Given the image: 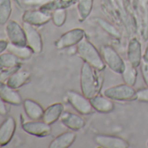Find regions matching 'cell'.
<instances>
[{"instance_id": "6da1fadb", "label": "cell", "mask_w": 148, "mask_h": 148, "mask_svg": "<svg viewBox=\"0 0 148 148\" xmlns=\"http://www.w3.org/2000/svg\"><path fill=\"white\" fill-rule=\"evenodd\" d=\"M98 70L91 66L89 64L84 62L80 72V88L81 92L88 99L99 93L102 85L103 78L98 73Z\"/></svg>"}, {"instance_id": "7a4b0ae2", "label": "cell", "mask_w": 148, "mask_h": 148, "mask_svg": "<svg viewBox=\"0 0 148 148\" xmlns=\"http://www.w3.org/2000/svg\"><path fill=\"white\" fill-rule=\"evenodd\" d=\"M77 52L84 62L89 64L96 70L101 71L106 68V64L102 58L100 52L97 50L86 38H84L77 45Z\"/></svg>"}, {"instance_id": "3957f363", "label": "cell", "mask_w": 148, "mask_h": 148, "mask_svg": "<svg viewBox=\"0 0 148 148\" xmlns=\"http://www.w3.org/2000/svg\"><path fill=\"white\" fill-rule=\"evenodd\" d=\"M100 54L106 65L116 74H121L125 68V61L111 45H103L100 48Z\"/></svg>"}, {"instance_id": "277c9868", "label": "cell", "mask_w": 148, "mask_h": 148, "mask_svg": "<svg viewBox=\"0 0 148 148\" xmlns=\"http://www.w3.org/2000/svg\"><path fill=\"white\" fill-rule=\"evenodd\" d=\"M113 101H132L136 100V91L133 86L125 83L106 88L103 93Z\"/></svg>"}, {"instance_id": "5b68a950", "label": "cell", "mask_w": 148, "mask_h": 148, "mask_svg": "<svg viewBox=\"0 0 148 148\" xmlns=\"http://www.w3.org/2000/svg\"><path fill=\"white\" fill-rule=\"evenodd\" d=\"M66 97L69 104L80 115H89L93 112L94 109L90 99L86 97L83 93L75 91H69L67 92Z\"/></svg>"}, {"instance_id": "8992f818", "label": "cell", "mask_w": 148, "mask_h": 148, "mask_svg": "<svg viewBox=\"0 0 148 148\" xmlns=\"http://www.w3.org/2000/svg\"><path fill=\"white\" fill-rule=\"evenodd\" d=\"M84 38L86 32L81 28H74L64 33L56 42L55 45L58 49H65L77 45Z\"/></svg>"}, {"instance_id": "52a82bcc", "label": "cell", "mask_w": 148, "mask_h": 148, "mask_svg": "<svg viewBox=\"0 0 148 148\" xmlns=\"http://www.w3.org/2000/svg\"><path fill=\"white\" fill-rule=\"evenodd\" d=\"M22 129L26 133L38 138H45L51 133V125L45 123L42 119H31L30 121L24 122L22 124Z\"/></svg>"}, {"instance_id": "ba28073f", "label": "cell", "mask_w": 148, "mask_h": 148, "mask_svg": "<svg viewBox=\"0 0 148 148\" xmlns=\"http://www.w3.org/2000/svg\"><path fill=\"white\" fill-rule=\"evenodd\" d=\"M5 32L10 43L20 45H27L24 27L17 21L9 20L5 25Z\"/></svg>"}, {"instance_id": "9c48e42d", "label": "cell", "mask_w": 148, "mask_h": 148, "mask_svg": "<svg viewBox=\"0 0 148 148\" xmlns=\"http://www.w3.org/2000/svg\"><path fill=\"white\" fill-rule=\"evenodd\" d=\"M23 27L25 32L26 44L34 53H40L43 50V39L41 34L36 29V26L23 22Z\"/></svg>"}, {"instance_id": "30bf717a", "label": "cell", "mask_w": 148, "mask_h": 148, "mask_svg": "<svg viewBox=\"0 0 148 148\" xmlns=\"http://www.w3.org/2000/svg\"><path fill=\"white\" fill-rule=\"evenodd\" d=\"M23 22L32 25L36 27L42 26L51 20V13L47 11L40 10H29L25 12L22 16Z\"/></svg>"}, {"instance_id": "8fae6325", "label": "cell", "mask_w": 148, "mask_h": 148, "mask_svg": "<svg viewBox=\"0 0 148 148\" xmlns=\"http://www.w3.org/2000/svg\"><path fill=\"white\" fill-rule=\"evenodd\" d=\"M96 144L103 148H128L130 146L128 141L114 135L99 134L94 138Z\"/></svg>"}, {"instance_id": "7c38bea8", "label": "cell", "mask_w": 148, "mask_h": 148, "mask_svg": "<svg viewBox=\"0 0 148 148\" xmlns=\"http://www.w3.org/2000/svg\"><path fill=\"white\" fill-rule=\"evenodd\" d=\"M17 128V122L12 116L7 117L0 125V145L5 146L12 139Z\"/></svg>"}, {"instance_id": "4fadbf2b", "label": "cell", "mask_w": 148, "mask_h": 148, "mask_svg": "<svg viewBox=\"0 0 148 148\" xmlns=\"http://www.w3.org/2000/svg\"><path fill=\"white\" fill-rule=\"evenodd\" d=\"M59 120L65 127L74 132L79 131L86 125V120L82 116L70 112H63Z\"/></svg>"}, {"instance_id": "5bb4252c", "label": "cell", "mask_w": 148, "mask_h": 148, "mask_svg": "<svg viewBox=\"0 0 148 148\" xmlns=\"http://www.w3.org/2000/svg\"><path fill=\"white\" fill-rule=\"evenodd\" d=\"M143 60L141 43L138 38L130 39L127 46V61L135 67H138Z\"/></svg>"}, {"instance_id": "9a60e30c", "label": "cell", "mask_w": 148, "mask_h": 148, "mask_svg": "<svg viewBox=\"0 0 148 148\" xmlns=\"http://www.w3.org/2000/svg\"><path fill=\"white\" fill-rule=\"evenodd\" d=\"M0 97L7 104L19 106L23 104V99L17 89H14L7 85L6 82L0 81Z\"/></svg>"}, {"instance_id": "2e32d148", "label": "cell", "mask_w": 148, "mask_h": 148, "mask_svg": "<svg viewBox=\"0 0 148 148\" xmlns=\"http://www.w3.org/2000/svg\"><path fill=\"white\" fill-rule=\"evenodd\" d=\"M93 109L101 113H108L114 110V103L104 94H97L90 99Z\"/></svg>"}, {"instance_id": "e0dca14e", "label": "cell", "mask_w": 148, "mask_h": 148, "mask_svg": "<svg viewBox=\"0 0 148 148\" xmlns=\"http://www.w3.org/2000/svg\"><path fill=\"white\" fill-rule=\"evenodd\" d=\"M76 133L74 131H67L64 132L59 135H58L56 138L52 139V141L50 143L49 147L50 148H68L74 141L76 140Z\"/></svg>"}, {"instance_id": "ac0fdd59", "label": "cell", "mask_w": 148, "mask_h": 148, "mask_svg": "<svg viewBox=\"0 0 148 148\" xmlns=\"http://www.w3.org/2000/svg\"><path fill=\"white\" fill-rule=\"evenodd\" d=\"M23 106L25 112L30 119H42L45 109L37 101L31 99H26L23 101Z\"/></svg>"}, {"instance_id": "d6986e66", "label": "cell", "mask_w": 148, "mask_h": 148, "mask_svg": "<svg viewBox=\"0 0 148 148\" xmlns=\"http://www.w3.org/2000/svg\"><path fill=\"white\" fill-rule=\"evenodd\" d=\"M64 109V105L62 103H54L49 106L44 111L42 120L49 125L54 124L60 119V116L63 113Z\"/></svg>"}, {"instance_id": "ffe728a7", "label": "cell", "mask_w": 148, "mask_h": 148, "mask_svg": "<svg viewBox=\"0 0 148 148\" xmlns=\"http://www.w3.org/2000/svg\"><path fill=\"white\" fill-rule=\"evenodd\" d=\"M31 79V73L26 70H19L15 71L7 79L6 83L8 86L14 89H18L25 85Z\"/></svg>"}, {"instance_id": "44dd1931", "label": "cell", "mask_w": 148, "mask_h": 148, "mask_svg": "<svg viewBox=\"0 0 148 148\" xmlns=\"http://www.w3.org/2000/svg\"><path fill=\"white\" fill-rule=\"evenodd\" d=\"M6 51L14 54L20 60H27L34 53L33 51L27 45H15V44L10 43V42L8 44Z\"/></svg>"}, {"instance_id": "7402d4cb", "label": "cell", "mask_w": 148, "mask_h": 148, "mask_svg": "<svg viewBox=\"0 0 148 148\" xmlns=\"http://www.w3.org/2000/svg\"><path fill=\"white\" fill-rule=\"evenodd\" d=\"M123 80L125 84L134 86L137 81L138 78V71H137V67L132 65L130 62H125V68L123 72L121 73Z\"/></svg>"}, {"instance_id": "603a6c76", "label": "cell", "mask_w": 148, "mask_h": 148, "mask_svg": "<svg viewBox=\"0 0 148 148\" xmlns=\"http://www.w3.org/2000/svg\"><path fill=\"white\" fill-rule=\"evenodd\" d=\"M20 59L10 51H4L0 54V69L9 70L19 64Z\"/></svg>"}, {"instance_id": "cb8c5ba5", "label": "cell", "mask_w": 148, "mask_h": 148, "mask_svg": "<svg viewBox=\"0 0 148 148\" xmlns=\"http://www.w3.org/2000/svg\"><path fill=\"white\" fill-rule=\"evenodd\" d=\"M12 12L11 0H0V25H5L10 20Z\"/></svg>"}, {"instance_id": "d4e9b609", "label": "cell", "mask_w": 148, "mask_h": 148, "mask_svg": "<svg viewBox=\"0 0 148 148\" xmlns=\"http://www.w3.org/2000/svg\"><path fill=\"white\" fill-rule=\"evenodd\" d=\"M93 0H78V13L81 21L86 19L92 10Z\"/></svg>"}, {"instance_id": "484cf974", "label": "cell", "mask_w": 148, "mask_h": 148, "mask_svg": "<svg viewBox=\"0 0 148 148\" xmlns=\"http://www.w3.org/2000/svg\"><path fill=\"white\" fill-rule=\"evenodd\" d=\"M66 11L64 8H57L51 13V20L57 27H61L66 20Z\"/></svg>"}, {"instance_id": "4316f807", "label": "cell", "mask_w": 148, "mask_h": 148, "mask_svg": "<svg viewBox=\"0 0 148 148\" xmlns=\"http://www.w3.org/2000/svg\"><path fill=\"white\" fill-rule=\"evenodd\" d=\"M97 22L104 29V31H106L111 36H112L114 38H119L120 37L119 32L117 30V28L114 27L112 25H111L109 22H107V21H106V20H104L102 18H98Z\"/></svg>"}, {"instance_id": "83f0119b", "label": "cell", "mask_w": 148, "mask_h": 148, "mask_svg": "<svg viewBox=\"0 0 148 148\" xmlns=\"http://www.w3.org/2000/svg\"><path fill=\"white\" fill-rule=\"evenodd\" d=\"M136 100L142 103H148V86L136 91Z\"/></svg>"}, {"instance_id": "f1b7e54d", "label": "cell", "mask_w": 148, "mask_h": 148, "mask_svg": "<svg viewBox=\"0 0 148 148\" xmlns=\"http://www.w3.org/2000/svg\"><path fill=\"white\" fill-rule=\"evenodd\" d=\"M53 1L54 0H24V3L27 5L44 7L50 3H52Z\"/></svg>"}, {"instance_id": "f546056e", "label": "cell", "mask_w": 148, "mask_h": 148, "mask_svg": "<svg viewBox=\"0 0 148 148\" xmlns=\"http://www.w3.org/2000/svg\"><path fill=\"white\" fill-rule=\"evenodd\" d=\"M141 67V73H142V77L144 79V82L146 86H148V62L142 60L140 64Z\"/></svg>"}, {"instance_id": "4dcf8cb0", "label": "cell", "mask_w": 148, "mask_h": 148, "mask_svg": "<svg viewBox=\"0 0 148 148\" xmlns=\"http://www.w3.org/2000/svg\"><path fill=\"white\" fill-rule=\"evenodd\" d=\"M8 113V108L6 106V102L0 97V115L5 116Z\"/></svg>"}, {"instance_id": "1f68e13d", "label": "cell", "mask_w": 148, "mask_h": 148, "mask_svg": "<svg viewBox=\"0 0 148 148\" xmlns=\"http://www.w3.org/2000/svg\"><path fill=\"white\" fill-rule=\"evenodd\" d=\"M8 44H9V42L6 40H0V54L7 50Z\"/></svg>"}, {"instance_id": "d6a6232c", "label": "cell", "mask_w": 148, "mask_h": 148, "mask_svg": "<svg viewBox=\"0 0 148 148\" xmlns=\"http://www.w3.org/2000/svg\"><path fill=\"white\" fill-rule=\"evenodd\" d=\"M143 60L148 62V46L145 48V52H144V54H143Z\"/></svg>"}, {"instance_id": "836d02e7", "label": "cell", "mask_w": 148, "mask_h": 148, "mask_svg": "<svg viewBox=\"0 0 148 148\" xmlns=\"http://www.w3.org/2000/svg\"><path fill=\"white\" fill-rule=\"evenodd\" d=\"M71 1V0H61V2L63 4H69Z\"/></svg>"}, {"instance_id": "e575fe53", "label": "cell", "mask_w": 148, "mask_h": 148, "mask_svg": "<svg viewBox=\"0 0 148 148\" xmlns=\"http://www.w3.org/2000/svg\"><path fill=\"white\" fill-rule=\"evenodd\" d=\"M147 146H148V141H147Z\"/></svg>"}, {"instance_id": "d590c367", "label": "cell", "mask_w": 148, "mask_h": 148, "mask_svg": "<svg viewBox=\"0 0 148 148\" xmlns=\"http://www.w3.org/2000/svg\"><path fill=\"white\" fill-rule=\"evenodd\" d=\"M0 147H1V145H0Z\"/></svg>"}]
</instances>
